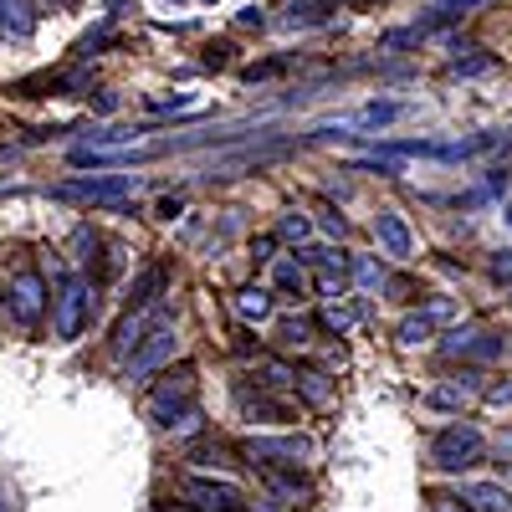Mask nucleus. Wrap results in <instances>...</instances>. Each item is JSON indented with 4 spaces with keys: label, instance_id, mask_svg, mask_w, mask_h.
<instances>
[{
    "label": "nucleus",
    "instance_id": "1",
    "mask_svg": "<svg viewBox=\"0 0 512 512\" xmlns=\"http://www.w3.org/2000/svg\"><path fill=\"white\" fill-rule=\"evenodd\" d=\"M93 323V292L77 272H62L57 277V297H52V333L57 344H77L82 328Z\"/></svg>",
    "mask_w": 512,
    "mask_h": 512
},
{
    "label": "nucleus",
    "instance_id": "2",
    "mask_svg": "<svg viewBox=\"0 0 512 512\" xmlns=\"http://www.w3.org/2000/svg\"><path fill=\"white\" fill-rule=\"evenodd\" d=\"M144 410H149L154 425H169V431H175V415H190V410H195V369H190V364L169 369L154 390H149Z\"/></svg>",
    "mask_w": 512,
    "mask_h": 512
},
{
    "label": "nucleus",
    "instance_id": "3",
    "mask_svg": "<svg viewBox=\"0 0 512 512\" xmlns=\"http://www.w3.org/2000/svg\"><path fill=\"white\" fill-rule=\"evenodd\" d=\"M487 456V441L477 425H441V431L431 436V461L441 466V472H466V466H477Z\"/></svg>",
    "mask_w": 512,
    "mask_h": 512
},
{
    "label": "nucleus",
    "instance_id": "4",
    "mask_svg": "<svg viewBox=\"0 0 512 512\" xmlns=\"http://www.w3.org/2000/svg\"><path fill=\"white\" fill-rule=\"evenodd\" d=\"M246 456L251 466H287V472H297V466H308L318 456V446L308 436H251Z\"/></svg>",
    "mask_w": 512,
    "mask_h": 512
},
{
    "label": "nucleus",
    "instance_id": "5",
    "mask_svg": "<svg viewBox=\"0 0 512 512\" xmlns=\"http://www.w3.org/2000/svg\"><path fill=\"white\" fill-rule=\"evenodd\" d=\"M57 200H88V205H123L128 195H139V175H82L52 190Z\"/></svg>",
    "mask_w": 512,
    "mask_h": 512
},
{
    "label": "nucleus",
    "instance_id": "6",
    "mask_svg": "<svg viewBox=\"0 0 512 512\" xmlns=\"http://www.w3.org/2000/svg\"><path fill=\"white\" fill-rule=\"evenodd\" d=\"M175 344H180V338H175V318H169V308H164V318L144 333V344L134 349V359H128V379H149L154 369H164L169 359H175Z\"/></svg>",
    "mask_w": 512,
    "mask_h": 512
},
{
    "label": "nucleus",
    "instance_id": "7",
    "mask_svg": "<svg viewBox=\"0 0 512 512\" xmlns=\"http://www.w3.org/2000/svg\"><path fill=\"white\" fill-rule=\"evenodd\" d=\"M6 313L21 328H36L41 323V313H47V282H41V272H16L6 282Z\"/></svg>",
    "mask_w": 512,
    "mask_h": 512
},
{
    "label": "nucleus",
    "instance_id": "8",
    "mask_svg": "<svg viewBox=\"0 0 512 512\" xmlns=\"http://www.w3.org/2000/svg\"><path fill=\"white\" fill-rule=\"evenodd\" d=\"M507 349V333H492V328H451L441 338V354L446 359H502Z\"/></svg>",
    "mask_w": 512,
    "mask_h": 512
},
{
    "label": "nucleus",
    "instance_id": "9",
    "mask_svg": "<svg viewBox=\"0 0 512 512\" xmlns=\"http://www.w3.org/2000/svg\"><path fill=\"white\" fill-rule=\"evenodd\" d=\"M185 492L200 502V512H256V507L246 502V492H241V487L216 482V477H190V487H185Z\"/></svg>",
    "mask_w": 512,
    "mask_h": 512
},
{
    "label": "nucleus",
    "instance_id": "10",
    "mask_svg": "<svg viewBox=\"0 0 512 512\" xmlns=\"http://www.w3.org/2000/svg\"><path fill=\"white\" fill-rule=\"evenodd\" d=\"M41 26V11H36V0H0V36H11V41H31Z\"/></svg>",
    "mask_w": 512,
    "mask_h": 512
},
{
    "label": "nucleus",
    "instance_id": "11",
    "mask_svg": "<svg viewBox=\"0 0 512 512\" xmlns=\"http://www.w3.org/2000/svg\"><path fill=\"white\" fill-rule=\"evenodd\" d=\"M236 405H241L246 420H262V425H282V420H292V410H287L282 400H272L267 390H251V384H241V390H236Z\"/></svg>",
    "mask_w": 512,
    "mask_h": 512
},
{
    "label": "nucleus",
    "instance_id": "12",
    "mask_svg": "<svg viewBox=\"0 0 512 512\" xmlns=\"http://www.w3.org/2000/svg\"><path fill=\"white\" fill-rule=\"evenodd\" d=\"M400 113H405V103H390V98L379 103V98H374V103H364L359 113H349V118H338V123L328 128V134H338V128H390V123H395Z\"/></svg>",
    "mask_w": 512,
    "mask_h": 512
},
{
    "label": "nucleus",
    "instance_id": "13",
    "mask_svg": "<svg viewBox=\"0 0 512 512\" xmlns=\"http://www.w3.org/2000/svg\"><path fill=\"white\" fill-rule=\"evenodd\" d=\"M374 236H379V246H384V256H410L415 251V236H410V226L395 216V210H379V221H374Z\"/></svg>",
    "mask_w": 512,
    "mask_h": 512
},
{
    "label": "nucleus",
    "instance_id": "14",
    "mask_svg": "<svg viewBox=\"0 0 512 512\" xmlns=\"http://www.w3.org/2000/svg\"><path fill=\"white\" fill-rule=\"evenodd\" d=\"M164 282H169V272H164V267H144V272H139V282L128 287V313H149V308L159 303Z\"/></svg>",
    "mask_w": 512,
    "mask_h": 512
},
{
    "label": "nucleus",
    "instance_id": "15",
    "mask_svg": "<svg viewBox=\"0 0 512 512\" xmlns=\"http://www.w3.org/2000/svg\"><path fill=\"white\" fill-rule=\"evenodd\" d=\"M472 390H477V374L446 379V384H436V390H431V410H461L466 400H472Z\"/></svg>",
    "mask_w": 512,
    "mask_h": 512
},
{
    "label": "nucleus",
    "instance_id": "16",
    "mask_svg": "<svg viewBox=\"0 0 512 512\" xmlns=\"http://www.w3.org/2000/svg\"><path fill=\"white\" fill-rule=\"evenodd\" d=\"M461 497L472 502L477 512H512V497H507V487H497V482H472Z\"/></svg>",
    "mask_w": 512,
    "mask_h": 512
},
{
    "label": "nucleus",
    "instance_id": "17",
    "mask_svg": "<svg viewBox=\"0 0 512 512\" xmlns=\"http://www.w3.org/2000/svg\"><path fill=\"white\" fill-rule=\"evenodd\" d=\"M297 395L323 410V405H333V379L318 374V369H297Z\"/></svg>",
    "mask_w": 512,
    "mask_h": 512
},
{
    "label": "nucleus",
    "instance_id": "18",
    "mask_svg": "<svg viewBox=\"0 0 512 512\" xmlns=\"http://www.w3.org/2000/svg\"><path fill=\"white\" fill-rule=\"evenodd\" d=\"M236 313L251 318V323H262V318L272 313V292H267V287H241V292H236Z\"/></svg>",
    "mask_w": 512,
    "mask_h": 512
},
{
    "label": "nucleus",
    "instance_id": "19",
    "mask_svg": "<svg viewBox=\"0 0 512 512\" xmlns=\"http://www.w3.org/2000/svg\"><path fill=\"white\" fill-rule=\"evenodd\" d=\"M272 287H277L282 297H303V292H308V272H303V262H277Z\"/></svg>",
    "mask_w": 512,
    "mask_h": 512
},
{
    "label": "nucleus",
    "instance_id": "20",
    "mask_svg": "<svg viewBox=\"0 0 512 512\" xmlns=\"http://www.w3.org/2000/svg\"><path fill=\"white\" fill-rule=\"evenodd\" d=\"M256 369H262V384H272V390H297V369H292V364H282V359H262Z\"/></svg>",
    "mask_w": 512,
    "mask_h": 512
},
{
    "label": "nucleus",
    "instance_id": "21",
    "mask_svg": "<svg viewBox=\"0 0 512 512\" xmlns=\"http://www.w3.org/2000/svg\"><path fill=\"white\" fill-rule=\"evenodd\" d=\"M431 328H436V318H431V313H410V318L400 323V344H405V349L425 344V338H431Z\"/></svg>",
    "mask_w": 512,
    "mask_h": 512
},
{
    "label": "nucleus",
    "instance_id": "22",
    "mask_svg": "<svg viewBox=\"0 0 512 512\" xmlns=\"http://www.w3.org/2000/svg\"><path fill=\"white\" fill-rule=\"evenodd\" d=\"M277 236H282V241H297V246H303V241L313 236V221L303 216V210H287V216H282V226H277Z\"/></svg>",
    "mask_w": 512,
    "mask_h": 512
},
{
    "label": "nucleus",
    "instance_id": "23",
    "mask_svg": "<svg viewBox=\"0 0 512 512\" xmlns=\"http://www.w3.org/2000/svg\"><path fill=\"white\" fill-rule=\"evenodd\" d=\"M328 11H323V0H303V6H292V16H282V26L287 31H297V26H318Z\"/></svg>",
    "mask_w": 512,
    "mask_h": 512
},
{
    "label": "nucleus",
    "instance_id": "24",
    "mask_svg": "<svg viewBox=\"0 0 512 512\" xmlns=\"http://www.w3.org/2000/svg\"><path fill=\"white\" fill-rule=\"evenodd\" d=\"M277 338H282V344H292V349H303V344H313V323L308 318H282Z\"/></svg>",
    "mask_w": 512,
    "mask_h": 512
},
{
    "label": "nucleus",
    "instance_id": "25",
    "mask_svg": "<svg viewBox=\"0 0 512 512\" xmlns=\"http://www.w3.org/2000/svg\"><path fill=\"white\" fill-rule=\"evenodd\" d=\"M190 461H200V466H231V451H226L221 441H200V446L190 451Z\"/></svg>",
    "mask_w": 512,
    "mask_h": 512
},
{
    "label": "nucleus",
    "instance_id": "26",
    "mask_svg": "<svg viewBox=\"0 0 512 512\" xmlns=\"http://www.w3.org/2000/svg\"><path fill=\"white\" fill-rule=\"evenodd\" d=\"M425 502H431V512H477L472 502H466V497H456V492H431Z\"/></svg>",
    "mask_w": 512,
    "mask_h": 512
},
{
    "label": "nucleus",
    "instance_id": "27",
    "mask_svg": "<svg viewBox=\"0 0 512 512\" xmlns=\"http://www.w3.org/2000/svg\"><path fill=\"white\" fill-rule=\"evenodd\" d=\"M354 272H359V282H364V287H384V282H390V277H384V267L374 262V256H359Z\"/></svg>",
    "mask_w": 512,
    "mask_h": 512
},
{
    "label": "nucleus",
    "instance_id": "28",
    "mask_svg": "<svg viewBox=\"0 0 512 512\" xmlns=\"http://www.w3.org/2000/svg\"><path fill=\"white\" fill-rule=\"evenodd\" d=\"M492 67H497L492 57H456V62H451L456 77H477V72H492Z\"/></svg>",
    "mask_w": 512,
    "mask_h": 512
},
{
    "label": "nucleus",
    "instance_id": "29",
    "mask_svg": "<svg viewBox=\"0 0 512 512\" xmlns=\"http://www.w3.org/2000/svg\"><path fill=\"white\" fill-rule=\"evenodd\" d=\"M472 6H482V0H441V6H436V21H451V16L472 11Z\"/></svg>",
    "mask_w": 512,
    "mask_h": 512
},
{
    "label": "nucleus",
    "instance_id": "30",
    "mask_svg": "<svg viewBox=\"0 0 512 512\" xmlns=\"http://www.w3.org/2000/svg\"><path fill=\"white\" fill-rule=\"evenodd\" d=\"M272 251H277V236H256L251 241V262H272Z\"/></svg>",
    "mask_w": 512,
    "mask_h": 512
},
{
    "label": "nucleus",
    "instance_id": "31",
    "mask_svg": "<svg viewBox=\"0 0 512 512\" xmlns=\"http://www.w3.org/2000/svg\"><path fill=\"white\" fill-rule=\"evenodd\" d=\"M323 323H328V328H338V333H344V328L354 323V313H349V308H328V313H323Z\"/></svg>",
    "mask_w": 512,
    "mask_h": 512
},
{
    "label": "nucleus",
    "instance_id": "32",
    "mask_svg": "<svg viewBox=\"0 0 512 512\" xmlns=\"http://www.w3.org/2000/svg\"><path fill=\"white\" fill-rule=\"evenodd\" d=\"M487 405H512V379L492 384V390H487Z\"/></svg>",
    "mask_w": 512,
    "mask_h": 512
},
{
    "label": "nucleus",
    "instance_id": "33",
    "mask_svg": "<svg viewBox=\"0 0 512 512\" xmlns=\"http://www.w3.org/2000/svg\"><path fill=\"white\" fill-rule=\"evenodd\" d=\"M180 210H185V200H180V195H169V200H159V221H175Z\"/></svg>",
    "mask_w": 512,
    "mask_h": 512
},
{
    "label": "nucleus",
    "instance_id": "34",
    "mask_svg": "<svg viewBox=\"0 0 512 512\" xmlns=\"http://www.w3.org/2000/svg\"><path fill=\"white\" fill-rule=\"evenodd\" d=\"M384 287H390V292L400 297V303H405V297H415V282H410V277H390V282H384Z\"/></svg>",
    "mask_w": 512,
    "mask_h": 512
},
{
    "label": "nucleus",
    "instance_id": "35",
    "mask_svg": "<svg viewBox=\"0 0 512 512\" xmlns=\"http://www.w3.org/2000/svg\"><path fill=\"white\" fill-rule=\"evenodd\" d=\"M154 512H200V507H190V502H175V497H159V502H154Z\"/></svg>",
    "mask_w": 512,
    "mask_h": 512
},
{
    "label": "nucleus",
    "instance_id": "36",
    "mask_svg": "<svg viewBox=\"0 0 512 512\" xmlns=\"http://www.w3.org/2000/svg\"><path fill=\"white\" fill-rule=\"evenodd\" d=\"M497 277H512V251H497V262H492Z\"/></svg>",
    "mask_w": 512,
    "mask_h": 512
},
{
    "label": "nucleus",
    "instance_id": "37",
    "mask_svg": "<svg viewBox=\"0 0 512 512\" xmlns=\"http://www.w3.org/2000/svg\"><path fill=\"white\" fill-rule=\"evenodd\" d=\"M164 6H185V0H164Z\"/></svg>",
    "mask_w": 512,
    "mask_h": 512
},
{
    "label": "nucleus",
    "instance_id": "38",
    "mask_svg": "<svg viewBox=\"0 0 512 512\" xmlns=\"http://www.w3.org/2000/svg\"><path fill=\"white\" fill-rule=\"evenodd\" d=\"M57 6H77V0H57Z\"/></svg>",
    "mask_w": 512,
    "mask_h": 512
},
{
    "label": "nucleus",
    "instance_id": "39",
    "mask_svg": "<svg viewBox=\"0 0 512 512\" xmlns=\"http://www.w3.org/2000/svg\"><path fill=\"white\" fill-rule=\"evenodd\" d=\"M210 6H216V0H210Z\"/></svg>",
    "mask_w": 512,
    "mask_h": 512
}]
</instances>
